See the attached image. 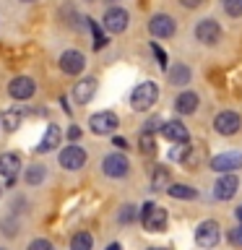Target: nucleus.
<instances>
[{"instance_id":"nucleus-28","label":"nucleus","mask_w":242,"mask_h":250,"mask_svg":"<svg viewBox=\"0 0 242 250\" xmlns=\"http://www.w3.org/2000/svg\"><path fill=\"white\" fill-rule=\"evenodd\" d=\"M138 148H141L143 154H154V151H156V136H154V133H148V130L141 133V138H138Z\"/></svg>"},{"instance_id":"nucleus-38","label":"nucleus","mask_w":242,"mask_h":250,"mask_svg":"<svg viewBox=\"0 0 242 250\" xmlns=\"http://www.w3.org/2000/svg\"><path fill=\"white\" fill-rule=\"evenodd\" d=\"M104 250H122V248H120V242H109Z\"/></svg>"},{"instance_id":"nucleus-18","label":"nucleus","mask_w":242,"mask_h":250,"mask_svg":"<svg viewBox=\"0 0 242 250\" xmlns=\"http://www.w3.org/2000/svg\"><path fill=\"white\" fill-rule=\"evenodd\" d=\"M161 136L172 141V144H190V133H187V128L180 120H167L161 125Z\"/></svg>"},{"instance_id":"nucleus-29","label":"nucleus","mask_w":242,"mask_h":250,"mask_svg":"<svg viewBox=\"0 0 242 250\" xmlns=\"http://www.w3.org/2000/svg\"><path fill=\"white\" fill-rule=\"evenodd\" d=\"M138 219V208L133 206V203H125V206L120 208V214H117V222L120 224H133Z\"/></svg>"},{"instance_id":"nucleus-16","label":"nucleus","mask_w":242,"mask_h":250,"mask_svg":"<svg viewBox=\"0 0 242 250\" xmlns=\"http://www.w3.org/2000/svg\"><path fill=\"white\" fill-rule=\"evenodd\" d=\"M21 172V156L16 151H3L0 154V177H5L8 183H13Z\"/></svg>"},{"instance_id":"nucleus-22","label":"nucleus","mask_w":242,"mask_h":250,"mask_svg":"<svg viewBox=\"0 0 242 250\" xmlns=\"http://www.w3.org/2000/svg\"><path fill=\"white\" fill-rule=\"evenodd\" d=\"M201 162H203V148L193 146V144H185L182 146V156H180V164H182L185 169H195Z\"/></svg>"},{"instance_id":"nucleus-6","label":"nucleus","mask_w":242,"mask_h":250,"mask_svg":"<svg viewBox=\"0 0 242 250\" xmlns=\"http://www.w3.org/2000/svg\"><path fill=\"white\" fill-rule=\"evenodd\" d=\"M219 240H222V227H219V222H214V219H206V222H201L195 227V242H198L203 250L216 248Z\"/></svg>"},{"instance_id":"nucleus-32","label":"nucleus","mask_w":242,"mask_h":250,"mask_svg":"<svg viewBox=\"0 0 242 250\" xmlns=\"http://www.w3.org/2000/svg\"><path fill=\"white\" fill-rule=\"evenodd\" d=\"M151 52H154V58L159 60V65H161L164 70H167V65H169V62H167V52H164V50H161V47L156 44V42H151Z\"/></svg>"},{"instance_id":"nucleus-27","label":"nucleus","mask_w":242,"mask_h":250,"mask_svg":"<svg viewBox=\"0 0 242 250\" xmlns=\"http://www.w3.org/2000/svg\"><path fill=\"white\" fill-rule=\"evenodd\" d=\"M70 250H94V237L89 232H76L70 237Z\"/></svg>"},{"instance_id":"nucleus-3","label":"nucleus","mask_w":242,"mask_h":250,"mask_svg":"<svg viewBox=\"0 0 242 250\" xmlns=\"http://www.w3.org/2000/svg\"><path fill=\"white\" fill-rule=\"evenodd\" d=\"M86 159H89V154H86V148H83V146H78V144L62 146V148H60V154H58L60 167H62V169H68V172L83 169V167H86Z\"/></svg>"},{"instance_id":"nucleus-13","label":"nucleus","mask_w":242,"mask_h":250,"mask_svg":"<svg viewBox=\"0 0 242 250\" xmlns=\"http://www.w3.org/2000/svg\"><path fill=\"white\" fill-rule=\"evenodd\" d=\"M175 29H177V23L169 13H154L151 21H148V31H151L154 39H169L175 34Z\"/></svg>"},{"instance_id":"nucleus-5","label":"nucleus","mask_w":242,"mask_h":250,"mask_svg":"<svg viewBox=\"0 0 242 250\" xmlns=\"http://www.w3.org/2000/svg\"><path fill=\"white\" fill-rule=\"evenodd\" d=\"M101 172L112 180H122V177H128V172H130V159L122 151H112L101 159Z\"/></svg>"},{"instance_id":"nucleus-24","label":"nucleus","mask_w":242,"mask_h":250,"mask_svg":"<svg viewBox=\"0 0 242 250\" xmlns=\"http://www.w3.org/2000/svg\"><path fill=\"white\" fill-rule=\"evenodd\" d=\"M47 180V167L44 164H29L26 172H23V183L26 185H42Z\"/></svg>"},{"instance_id":"nucleus-34","label":"nucleus","mask_w":242,"mask_h":250,"mask_svg":"<svg viewBox=\"0 0 242 250\" xmlns=\"http://www.w3.org/2000/svg\"><path fill=\"white\" fill-rule=\"evenodd\" d=\"M229 240H232V245L242 248V224H240V227H234V229L229 232Z\"/></svg>"},{"instance_id":"nucleus-41","label":"nucleus","mask_w":242,"mask_h":250,"mask_svg":"<svg viewBox=\"0 0 242 250\" xmlns=\"http://www.w3.org/2000/svg\"><path fill=\"white\" fill-rule=\"evenodd\" d=\"M21 3H34V0H21Z\"/></svg>"},{"instance_id":"nucleus-36","label":"nucleus","mask_w":242,"mask_h":250,"mask_svg":"<svg viewBox=\"0 0 242 250\" xmlns=\"http://www.w3.org/2000/svg\"><path fill=\"white\" fill-rule=\"evenodd\" d=\"M112 146L117 148V151H125V148H128V141L120 138V136H115V138H112Z\"/></svg>"},{"instance_id":"nucleus-10","label":"nucleus","mask_w":242,"mask_h":250,"mask_svg":"<svg viewBox=\"0 0 242 250\" xmlns=\"http://www.w3.org/2000/svg\"><path fill=\"white\" fill-rule=\"evenodd\" d=\"M240 128H242V117L234 109H224L214 117V130L219 136H234V133H240Z\"/></svg>"},{"instance_id":"nucleus-40","label":"nucleus","mask_w":242,"mask_h":250,"mask_svg":"<svg viewBox=\"0 0 242 250\" xmlns=\"http://www.w3.org/2000/svg\"><path fill=\"white\" fill-rule=\"evenodd\" d=\"M148 250H167V248H148Z\"/></svg>"},{"instance_id":"nucleus-7","label":"nucleus","mask_w":242,"mask_h":250,"mask_svg":"<svg viewBox=\"0 0 242 250\" xmlns=\"http://www.w3.org/2000/svg\"><path fill=\"white\" fill-rule=\"evenodd\" d=\"M37 94V81L31 76H13L8 81V97L16 102H29Z\"/></svg>"},{"instance_id":"nucleus-4","label":"nucleus","mask_w":242,"mask_h":250,"mask_svg":"<svg viewBox=\"0 0 242 250\" xmlns=\"http://www.w3.org/2000/svg\"><path fill=\"white\" fill-rule=\"evenodd\" d=\"M120 125V117H117L112 109H101V112H94L89 117V130L94 136H112Z\"/></svg>"},{"instance_id":"nucleus-33","label":"nucleus","mask_w":242,"mask_h":250,"mask_svg":"<svg viewBox=\"0 0 242 250\" xmlns=\"http://www.w3.org/2000/svg\"><path fill=\"white\" fill-rule=\"evenodd\" d=\"M161 125H164V120L161 117H151L146 125H143V130H148V133H154V130H161Z\"/></svg>"},{"instance_id":"nucleus-39","label":"nucleus","mask_w":242,"mask_h":250,"mask_svg":"<svg viewBox=\"0 0 242 250\" xmlns=\"http://www.w3.org/2000/svg\"><path fill=\"white\" fill-rule=\"evenodd\" d=\"M234 216H237V222L242 224V203H240V208H237V211H234Z\"/></svg>"},{"instance_id":"nucleus-19","label":"nucleus","mask_w":242,"mask_h":250,"mask_svg":"<svg viewBox=\"0 0 242 250\" xmlns=\"http://www.w3.org/2000/svg\"><path fill=\"white\" fill-rule=\"evenodd\" d=\"M198 104H201V97L195 91H182L175 99V109H177L180 115H193L195 109H198Z\"/></svg>"},{"instance_id":"nucleus-9","label":"nucleus","mask_w":242,"mask_h":250,"mask_svg":"<svg viewBox=\"0 0 242 250\" xmlns=\"http://www.w3.org/2000/svg\"><path fill=\"white\" fill-rule=\"evenodd\" d=\"M193 37L198 39L201 44L214 47V44H219V39H222V26H219V21H214V19H203V21L195 23Z\"/></svg>"},{"instance_id":"nucleus-42","label":"nucleus","mask_w":242,"mask_h":250,"mask_svg":"<svg viewBox=\"0 0 242 250\" xmlns=\"http://www.w3.org/2000/svg\"><path fill=\"white\" fill-rule=\"evenodd\" d=\"M86 3H94V0H86Z\"/></svg>"},{"instance_id":"nucleus-15","label":"nucleus","mask_w":242,"mask_h":250,"mask_svg":"<svg viewBox=\"0 0 242 250\" xmlns=\"http://www.w3.org/2000/svg\"><path fill=\"white\" fill-rule=\"evenodd\" d=\"M97 86H99V81L94 76H83L81 81L73 86V102L76 104H89L94 99V94H97Z\"/></svg>"},{"instance_id":"nucleus-12","label":"nucleus","mask_w":242,"mask_h":250,"mask_svg":"<svg viewBox=\"0 0 242 250\" xmlns=\"http://www.w3.org/2000/svg\"><path fill=\"white\" fill-rule=\"evenodd\" d=\"M240 167H242V151H224L211 159V169L216 175H229V172H237Z\"/></svg>"},{"instance_id":"nucleus-37","label":"nucleus","mask_w":242,"mask_h":250,"mask_svg":"<svg viewBox=\"0 0 242 250\" xmlns=\"http://www.w3.org/2000/svg\"><path fill=\"white\" fill-rule=\"evenodd\" d=\"M180 3H182L185 8H198V5L203 3V0H180Z\"/></svg>"},{"instance_id":"nucleus-30","label":"nucleus","mask_w":242,"mask_h":250,"mask_svg":"<svg viewBox=\"0 0 242 250\" xmlns=\"http://www.w3.org/2000/svg\"><path fill=\"white\" fill-rule=\"evenodd\" d=\"M224 8L232 19H240L242 16V0H224Z\"/></svg>"},{"instance_id":"nucleus-17","label":"nucleus","mask_w":242,"mask_h":250,"mask_svg":"<svg viewBox=\"0 0 242 250\" xmlns=\"http://www.w3.org/2000/svg\"><path fill=\"white\" fill-rule=\"evenodd\" d=\"M60 141H62V130H60V125L50 123V125H47V130H44V136H42V141L37 144L34 151H37V154H50V151H55V148L60 146Z\"/></svg>"},{"instance_id":"nucleus-31","label":"nucleus","mask_w":242,"mask_h":250,"mask_svg":"<svg viewBox=\"0 0 242 250\" xmlns=\"http://www.w3.org/2000/svg\"><path fill=\"white\" fill-rule=\"evenodd\" d=\"M26 250H55V245L47 237H37V240H31L29 242V248Z\"/></svg>"},{"instance_id":"nucleus-23","label":"nucleus","mask_w":242,"mask_h":250,"mask_svg":"<svg viewBox=\"0 0 242 250\" xmlns=\"http://www.w3.org/2000/svg\"><path fill=\"white\" fill-rule=\"evenodd\" d=\"M167 195H169V198H175V201H195V198H198V190L190 188V185H185V183H169Z\"/></svg>"},{"instance_id":"nucleus-20","label":"nucleus","mask_w":242,"mask_h":250,"mask_svg":"<svg viewBox=\"0 0 242 250\" xmlns=\"http://www.w3.org/2000/svg\"><path fill=\"white\" fill-rule=\"evenodd\" d=\"M21 123H23L21 107H8V109H3V112H0V125H3L8 133L19 130V128H21Z\"/></svg>"},{"instance_id":"nucleus-11","label":"nucleus","mask_w":242,"mask_h":250,"mask_svg":"<svg viewBox=\"0 0 242 250\" xmlns=\"http://www.w3.org/2000/svg\"><path fill=\"white\" fill-rule=\"evenodd\" d=\"M58 65L65 76H81L83 68H86V55L78 52V50H65V52H60Z\"/></svg>"},{"instance_id":"nucleus-8","label":"nucleus","mask_w":242,"mask_h":250,"mask_svg":"<svg viewBox=\"0 0 242 250\" xmlns=\"http://www.w3.org/2000/svg\"><path fill=\"white\" fill-rule=\"evenodd\" d=\"M128 23H130V13L120 5L107 8L104 19H101V26H104V31H109V34H122V31L128 29Z\"/></svg>"},{"instance_id":"nucleus-14","label":"nucleus","mask_w":242,"mask_h":250,"mask_svg":"<svg viewBox=\"0 0 242 250\" xmlns=\"http://www.w3.org/2000/svg\"><path fill=\"white\" fill-rule=\"evenodd\" d=\"M237 188H240V180H237L234 172H229V175H219V180L214 183V198L216 201H229V198H234Z\"/></svg>"},{"instance_id":"nucleus-2","label":"nucleus","mask_w":242,"mask_h":250,"mask_svg":"<svg viewBox=\"0 0 242 250\" xmlns=\"http://www.w3.org/2000/svg\"><path fill=\"white\" fill-rule=\"evenodd\" d=\"M156 99H159V86L154 81H143L138 83L136 89L130 94V107L136 109V112H146V109H151L156 104Z\"/></svg>"},{"instance_id":"nucleus-26","label":"nucleus","mask_w":242,"mask_h":250,"mask_svg":"<svg viewBox=\"0 0 242 250\" xmlns=\"http://www.w3.org/2000/svg\"><path fill=\"white\" fill-rule=\"evenodd\" d=\"M167 188H169V169L156 167L151 175V190H167Z\"/></svg>"},{"instance_id":"nucleus-21","label":"nucleus","mask_w":242,"mask_h":250,"mask_svg":"<svg viewBox=\"0 0 242 250\" xmlns=\"http://www.w3.org/2000/svg\"><path fill=\"white\" fill-rule=\"evenodd\" d=\"M167 78H169L172 86H187L193 73H190V68H187L185 62H175L172 68H167Z\"/></svg>"},{"instance_id":"nucleus-35","label":"nucleus","mask_w":242,"mask_h":250,"mask_svg":"<svg viewBox=\"0 0 242 250\" xmlns=\"http://www.w3.org/2000/svg\"><path fill=\"white\" fill-rule=\"evenodd\" d=\"M65 136H68V141H70V144H76V141L81 138V128H78V125H70Z\"/></svg>"},{"instance_id":"nucleus-25","label":"nucleus","mask_w":242,"mask_h":250,"mask_svg":"<svg viewBox=\"0 0 242 250\" xmlns=\"http://www.w3.org/2000/svg\"><path fill=\"white\" fill-rule=\"evenodd\" d=\"M86 23H89V31H91V39H94V50H101V47H107V37H104V26H101L99 21L94 19H86Z\"/></svg>"},{"instance_id":"nucleus-1","label":"nucleus","mask_w":242,"mask_h":250,"mask_svg":"<svg viewBox=\"0 0 242 250\" xmlns=\"http://www.w3.org/2000/svg\"><path fill=\"white\" fill-rule=\"evenodd\" d=\"M167 222H169L167 208H161L159 203L148 201L141 206V224H143L146 232H164L167 229Z\"/></svg>"}]
</instances>
